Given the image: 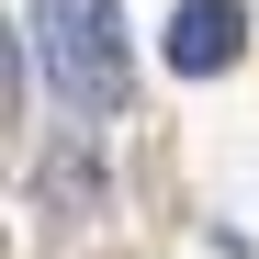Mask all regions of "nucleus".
I'll list each match as a JSON object with an SVG mask.
<instances>
[{"label": "nucleus", "instance_id": "f257e3e1", "mask_svg": "<svg viewBox=\"0 0 259 259\" xmlns=\"http://www.w3.org/2000/svg\"><path fill=\"white\" fill-rule=\"evenodd\" d=\"M34 68L57 79L68 113H124L136 91V46H124V12L113 0H34Z\"/></svg>", "mask_w": 259, "mask_h": 259}, {"label": "nucleus", "instance_id": "f03ea898", "mask_svg": "<svg viewBox=\"0 0 259 259\" xmlns=\"http://www.w3.org/2000/svg\"><path fill=\"white\" fill-rule=\"evenodd\" d=\"M237 46H248V12H237V0H181L169 34H158V57L181 68V79H226Z\"/></svg>", "mask_w": 259, "mask_h": 259}]
</instances>
